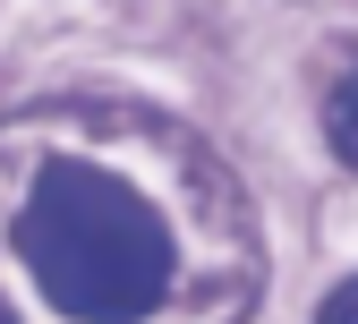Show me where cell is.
<instances>
[{
    "instance_id": "cell-2",
    "label": "cell",
    "mask_w": 358,
    "mask_h": 324,
    "mask_svg": "<svg viewBox=\"0 0 358 324\" xmlns=\"http://www.w3.org/2000/svg\"><path fill=\"white\" fill-rule=\"evenodd\" d=\"M324 136H333V154L358 171V69H350L333 94H324Z\"/></svg>"
},
{
    "instance_id": "cell-3",
    "label": "cell",
    "mask_w": 358,
    "mask_h": 324,
    "mask_svg": "<svg viewBox=\"0 0 358 324\" xmlns=\"http://www.w3.org/2000/svg\"><path fill=\"white\" fill-rule=\"evenodd\" d=\"M316 324H358V282H341V290L316 307Z\"/></svg>"
},
{
    "instance_id": "cell-1",
    "label": "cell",
    "mask_w": 358,
    "mask_h": 324,
    "mask_svg": "<svg viewBox=\"0 0 358 324\" xmlns=\"http://www.w3.org/2000/svg\"><path fill=\"white\" fill-rule=\"evenodd\" d=\"M17 256L43 282V299L77 324H137L171 290L162 213L94 162H43L17 213Z\"/></svg>"
}]
</instances>
